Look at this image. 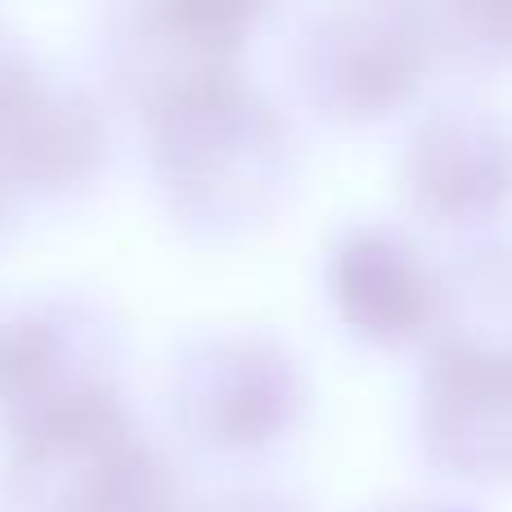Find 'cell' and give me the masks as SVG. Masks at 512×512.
Segmentation results:
<instances>
[{"label": "cell", "instance_id": "52a82bcc", "mask_svg": "<svg viewBox=\"0 0 512 512\" xmlns=\"http://www.w3.org/2000/svg\"><path fill=\"white\" fill-rule=\"evenodd\" d=\"M126 400L122 333L81 297L27 301L0 319V427L5 436Z\"/></svg>", "mask_w": 512, "mask_h": 512}, {"label": "cell", "instance_id": "5b68a950", "mask_svg": "<svg viewBox=\"0 0 512 512\" xmlns=\"http://www.w3.org/2000/svg\"><path fill=\"white\" fill-rule=\"evenodd\" d=\"M283 0H117L104 27V68L117 99L149 117L198 81L243 72V54Z\"/></svg>", "mask_w": 512, "mask_h": 512}, {"label": "cell", "instance_id": "3957f363", "mask_svg": "<svg viewBox=\"0 0 512 512\" xmlns=\"http://www.w3.org/2000/svg\"><path fill=\"white\" fill-rule=\"evenodd\" d=\"M306 409V382L288 346L252 328L189 342L167 373L171 432L216 463H252L279 450Z\"/></svg>", "mask_w": 512, "mask_h": 512}, {"label": "cell", "instance_id": "7a4b0ae2", "mask_svg": "<svg viewBox=\"0 0 512 512\" xmlns=\"http://www.w3.org/2000/svg\"><path fill=\"white\" fill-rule=\"evenodd\" d=\"M5 512H189L185 481L126 400L9 436Z\"/></svg>", "mask_w": 512, "mask_h": 512}, {"label": "cell", "instance_id": "9c48e42d", "mask_svg": "<svg viewBox=\"0 0 512 512\" xmlns=\"http://www.w3.org/2000/svg\"><path fill=\"white\" fill-rule=\"evenodd\" d=\"M409 194L441 225L490 216L512 194V140L490 117H436L414 140Z\"/></svg>", "mask_w": 512, "mask_h": 512}, {"label": "cell", "instance_id": "8992f818", "mask_svg": "<svg viewBox=\"0 0 512 512\" xmlns=\"http://www.w3.org/2000/svg\"><path fill=\"white\" fill-rule=\"evenodd\" d=\"M432 41L427 0H324L301 32L297 77L328 117L373 122L418 90Z\"/></svg>", "mask_w": 512, "mask_h": 512}, {"label": "cell", "instance_id": "277c9868", "mask_svg": "<svg viewBox=\"0 0 512 512\" xmlns=\"http://www.w3.org/2000/svg\"><path fill=\"white\" fill-rule=\"evenodd\" d=\"M113 162V117L90 90L0 36V203H68Z\"/></svg>", "mask_w": 512, "mask_h": 512}, {"label": "cell", "instance_id": "7c38bea8", "mask_svg": "<svg viewBox=\"0 0 512 512\" xmlns=\"http://www.w3.org/2000/svg\"><path fill=\"white\" fill-rule=\"evenodd\" d=\"M409 512H418V508H409Z\"/></svg>", "mask_w": 512, "mask_h": 512}, {"label": "cell", "instance_id": "ba28073f", "mask_svg": "<svg viewBox=\"0 0 512 512\" xmlns=\"http://www.w3.org/2000/svg\"><path fill=\"white\" fill-rule=\"evenodd\" d=\"M328 297L346 328L369 342H414L445 310V288L423 252L391 230H351L328 261Z\"/></svg>", "mask_w": 512, "mask_h": 512}, {"label": "cell", "instance_id": "6da1fadb", "mask_svg": "<svg viewBox=\"0 0 512 512\" xmlns=\"http://www.w3.org/2000/svg\"><path fill=\"white\" fill-rule=\"evenodd\" d=\"M140 126L171 221L198 239L248 234L292 180L288 122L243 72L198 81Z\"/></svg>", "mask_w": 512, "mask_h": 512}, {"label": "cell", "instance_id": "8fae6325", "mask_svg": "<svg viewBox=\"0 0 512 512\" xmlns=\"http://www.w3.org/2000/svg\"><path fill=\"white\" fill-rule=\"evenodd\" d=\"M189 512H301L292 499L270 495V490H230L212 504H194Z\"/></svg>", "mask_w": 512, "mask_h": 512}, {"label": "cell", "instance_id": "30bf717a", "mask_svg": "<svg viewBox=\"0 0 512 512\" xmlns=\"http://www.w3.org/2000/svg\"><path fill=\"white\" fill-rule=\"evenodd\" d=\"M427 9L468 50H512V0H427Z\"/></svg>", "mask_w": 512, "mask_h": 512}]
</instances>
